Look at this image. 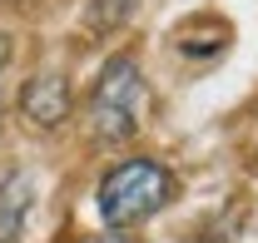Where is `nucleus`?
Listing matches in <instances>:
<instances>
[{
    "label": "nucleus",
    "instance_id": "obj_1",
    "mask_svg": "<svg viewBox=\"0 0 258 243\" xmlns=\"http://www.w3.org/2000/svg\"><path fill=\"white\" fill-rule=\"evenodd\" d=\"M179 194V179L164 169L159 159H124L114 164L99 184V223L104 228H139Z\"/></svg>",
    "mask_w": 258,
    "mask_h": 243
},
{
    "label": "nucleus",
    "instance_id": "obj_2",
    "mask_svg": "<svg viewBox=\"0 0 258 243\" xmlns=\"http://www.w3.org/2000/svg\"><path fill=\"white\" fill-rule=\"evenodd\" d=\"M144 109H149V80L134 55H109L104 70H99L95 99H90V119H95V134L119 144L129 139L139 124H144Z\"/></svg>",
    "mask_w": 258,
    "mask_h": 243
},
{
    "label": "nucleus",
    "instance_id": "obj_5",
    "mask_svg": "<svg viewBox=\"0 0 258 243\" xmlns=\"http://www.w3.org/2000/svg\"><path fill=\"white\" fill-rule=\"evenodd\" d=\"M5 60H10V35L0 30V65H5Z\"/></svg>",
    "mask_w": 258,
    "mask_h": 243
},
{
    "label": "nucleus",
    "instance_id": "obj_7",
    "mask_svg": "<svg viewBox=\"0 0 258 243\" xmlns=\"http://www.w3.org/2000/svg\"><path fill=\"white\" fill-rule=\"evenodd\" d=\"M0 124H5V104H0Z\"/></svg>",
    "mask_w": 258,
    "mask_h": 243
},
{
    "label": "nucleus",
    "instance_id": "obj_3",
    "mask_svg": "<svg viewBox=\"0 0 258 243\" xmlns=\"http://www.w3.org/2000/svg\"><path fill=\"white\" fill-rule=\"evenodd\" d=\"M20 109L40 129L64 124V114H70V85H64V75H35L30 85H25V94H20Z\"/></svg>",
    "mask_w": 258,
    "mask_h": 243
},
{
    "label": "nucleus",
    "instance_id": "obj_6",
    "mask_svg": "<svg viewBox=\"0 0 258 243\" xmlns=\"http://www.w3.org/2000/svg\"><path fill=\"white\" fill-rule=\"evenodd\" d=\"M95 243H129V238H95Z\"/></svg>",
    "mask_w": 258,
    "mask_h": 243
},
{
    "label": "nucleus",
    "instance_id": "obj_4",
    "mask_svg": "<svg viewBox=\"0 0 258 243\" xmlns=\"http://www.w3.org/2000/svg\"><path fill=\"white\" fill-rule=\"evenodd\" d=\"M30 199H35V179L30 174H10V179L0 184V243H15L25 233Z\"/></svg>",
    "mask_w": 258,
    "mask_h": 243
}]
</instances>
